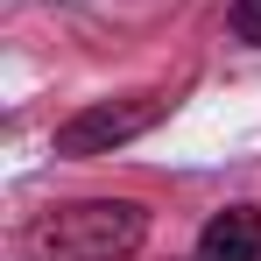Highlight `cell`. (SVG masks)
<instances>
[{"instance_id":"cell-1","label":"cell","mask_w":261,"mask_h":261,"mask_svg":"<svg viewBox=\"0 0 261 261\" xmlns=\"http://www.w3.org/2000/svg\"><path fill=\"white\" fill-rule=\"evenodd\" d=\"M148 240V205L134 198H85V205H57L36 219L29 254L36 261H127Z\"/></svg>"},{"instance_id":"cell-2","label":"cell","mask_w":261,"mask_h":261,"mask_svg":"<svg viewBox=\"0 0 261 261\" xmlns=\"http://www.w3.org/2000/svg\"><path fill=\"white\" fill-rule=\"evenodd\" d=\"M170 113V99L163 92H134V99H99L85 113H71L64 127H57V155H113V148H127L134 134H148L155 120Z\"/></svg>"},{"instance_id":"cell-3","label":"cell","mask_w":261,"mask_h":261,"mask_svg":"<svg viewBox=\"0 0 261 261\" xmlns=\"http://www.w3.org/2000/svg\"><path fill=\"white\" fill-rule=\"evenodd\" d=\"M198 261H261V212L226 205L198 226Z\"/></svg>"},{"instance_id":"cell-4","label":"cell","mask_w":261,"mask_h":261,"mask_svg":"<svg viewBox=\"0 0 261 261\" xmlns=\"http://www.w3.org/2000/svg\"><path fill=\"white\" fill-rule=\"evenodd\" d=\"M226 21H233V36H240V43L261 49V0H233V14H226Z\"/></svg>"}]
</instances>
